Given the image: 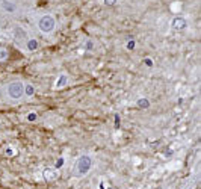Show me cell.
<instances>
[{"instance_id": "cell-19", "label": "cell", "mask_w": 201, "mask_h": 189, "mask_svg": "<svg viewBox=\"0 0 201 189\" xmlns=\"http://www.w3.org/2000/svg\"><path fill=\"white\" fill-rule=\"evenodd\" d=\"M104 2L108 3V5H114V3H115V0H104Z\"/></svg>"}, {"instance_id": "cell-15", "label": "cell", "mask_w": 201, "mask_h": 189, "mask_svg": "<svg viewBox=\"0 0 201 189\" xmlns=\"http://www.w3.org/2000/svg\"><path fill=\"white\" fill-rule=\"evenodd\" d=\"M62 165H63V159L61 157V159H57V160H56V168H61Z\"/></svg>"}, {"instance_id": "cell-13", "label": "cell", "mask_w": 201, "mask_h": 189, "mask_svg": "<svg viewBox=\"0 0 201 189\" xmlns=\"http://www.w3.org/2000/svg\"><path fill=\"white\" fill-rule=\"evenodd\" d=\"M36 117H38V115H36L35 112H30V114L27 115V120H29V121H35Z\"/></svg>"}, {"instance_id": "cell-6", "label": "cell", "mask_w": 201, "mask_h": 189, "mask_svg": "<svg viewBox=\"0 0 201 189\" xmlns=\"http://www.w3.org/2000/svg\"><path fill=\"white\" fill-rule=\"evenodd\" d=\"M14 36H15L17 41H24L27 38V32H26L23 27H15L14 29Z\"/></svg>"}, {"instance_id": "cell-5", "label": "cell", "mask_w": 201, "mask_h": 189, "mask_svg": "<svg viewBox=\"0 0 201 189\" xmlns=\"http://www.w3.org/2000/svg\"><path fill=\"white\" fill-rule=\"evenodd\" d=\"M171 26H172V29H176V30H182V29L186 27V20L177 17V18L172 20V24Z\"/></svg>"}, {"instance_id": "cell-2", "label": "cell", "mask_w": 201, "mask_h": 189, "mask_svg": "<svg viewBox=\"0 0 201 189\" xmlns=\"http://www.w3.org/2000/svg\"><path fill=\"white\" fill-rule=\"evenodd\" d=\"M76 166H77V172H79V174H82V176L88 174L89 170H91V166H92L91 157L86 156V154L80 156V157H79V160H77V164H76Z\"/></svg>"}, {"instance_id": "cell-11", "label": "cell", "mask_w": 201, "mask_h": 189, "mask_svg": "<svg viewBox=\"0 0 201 189\" xmlns=\"http://www.w3.org/2000/svg\"><path fill=\"white\" fill-rule=\"evenodd\" d=\"M24 94H26V96H29V97H32L35 94V88L32 85H26L24 86Z\"/></svg>"}, {"instance_id": "cell-1", "label": "cell", "mask_w": 201, "mask_h": 189, "mask_svg": "<svg viewBox=\"0 0 201 189\" xmlns=\"http://www.w3.org/2000/svg\"><path fill=\"white\" fill-rule=\"evenodd\" d=\"M24 94V86L21 82H12L8 85V96L14 100H18L21 98V96Z\"/></svg>"}, {"instance_id": "cell-10", "label": "cell", "mask_w": 201, "mask_h": 189, "mask_svg": "<svg viewBox=\"0 0 201 189\" xmlns=\"http://www.w3.org/2000/svg\"><path fill=\"white\" fill-rule=\"evenodd\" d=\"M27 49H29L30 51L36 50V49H38V41H36V39H29V41H27Z\"/></svg>"}, {"instance_id": "cell-20", "label": "cell", "mask_w": 201, "mask_h": 189, "mask_svg": "<svg viewBox=\"0 0 201 189\" xmlns=\"http://www.w3.org/2000/svg\"><path fill=\"white\" fill-rule=\"evenodd\" d=\"M109 189H112V188H109Z\"/></svg>"}, {"instance_id": "cell-8", "label": "cell", "mask_w": 201, "mask_h": 189, "mask_svg": "<svg viewBox=\"0 0 201 189\" xmlns=\"http://www.w3.org/2000/svg\"><path fill=\"white\" fill-rule=\"evenodd\" d=\"M67 80H68V77H67L65 74L59 76V79H57V82H56V86H57V88H62V86H65V85H67Z\"/></svg>"}, {"instance_id": "cell-17", "label": "cell", "mask_w": 201, "mask_h": 189, "mask_svg": "<svg viewBox=\"0 0 201 189\" xmlns=\"http://www.w3.org/2000/svg\"><path fill=\"white\" fill-rule=\"evenodd\" d=\"M6 154H8V156H14L15 151H14L12 148H8V150H6Z\"/></svg>"}, {"instance_id": "cell-9", "label": "cell", "mask_w": 201, "mask_h": 189, "mask_svg": "<svg viewBox=\"0 0 201 189\" xmlns=\"http://www.w3.org/2000/svg\"><path fill=\"white\" fill-rule=\"evenodd\" d=\"M138 106L141 109H148L150 108V102H148L147 98H139V100H138Z\"/></svg>"}, {"instance_id": "cell-7", "label": "cell", "mask_w": 201, "mask_h": 189, "mask_svg": "<svg viewBox=\"0 0 201 189\" xmlns=\"http://www.w3.org/2000/svg\"><path fill=\"white\" fill-rule=\"evenodd\" d=\"M0 5H2V8L5 9V11H8V12H14L15 9H17V6H15L12 2H8V0H2Z\"/></svg>"}, {"instance_id": "cell-12", "label": "cell", "mask_w": 201, "mask_h": 189, "mask_svg": "<svg viewBox=\"0 0 201 189\" xmlns=\"http://www.w3.org/2000/svg\"><path fill=\"white\" fill-rule=\"evenodd\" d=\"M8 57V50L6 49H0V61H5Z\"/></svg>"}, {"instance_id": "cell-4", "label": "cell", "mask_w": 201, "mask_h": 189, "mask_svg": "<svg viewBox=\"0 0 201 189\" xmlns=\"http://www.w3.org/2000/svg\"><path fill=\"white\" fill-rule=\"evenodd\" d=\"M42 176H44V178L47 182H53L57 178V172L55 168H47V170H44V172H42Z\"/></svg>"}, {"instance_id": "cell-16", "label": "cell", "mask_w": 201, "mask_h": 189, "mask_svg": "<svg viewBox=\"0 0 201 189\" xmlns=\"http://www.w3.org/2000/svg\"><path fill=\"white\" fill-rule=\"evenodd\" d=\"M92 47H94V43H92V41H88V43H86V49H88V50H91Z\"/></svg>"}, {"instance_id": "cell-14", "label": "cell", "mask_w": 201, "mask_h": 189, "mask_svg": "<svg viewBox=\"0 0 201 189\" xmlns=\"http://www.w3.org/2000/svg\"><path fill=\"white\" fill-rule=\"evenodd\" d=\"M127 49H129V50L135 49V41H129V43H127Z\"/></svg>"}, {"instance_id": "cell-18", "label": "cell", "mask_w": 201, "mask_h": 189, "mask_svg": "<svg viewBox=\"0 0 201 189\" xmlns=\"http://www.w3.org/2000/svg\"><path fill=\"white\" fill-rule=\"evenodd\" d=\"M163 154L168 157V156H171V154H172V151H171V150H163Z\"/></svg>"}, {"instance_id": "cell-3", "label": "cell", "mask_w": 201, "mask_h": 189, "mask_svg": "<svg viewBox=\"0 0 201 189\" xmlns=\"http://www.w3.org/2000/svg\"><path fill=\"white\" fill-rule=\"evenodd\" d=\"M55 24H56L55 18H53L51 15H44V17H41V20H39V29L44 33L51 32V30L55 29Z\"/></svg>"}]
</instances>
